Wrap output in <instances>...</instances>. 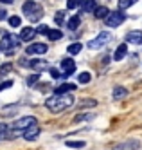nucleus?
Returning a JSON list of instances; mask_svg holds the SVG:
<instances>
[{"mask_svg": "<svg viewBox=\"0 0 142 150\" xmlns=\"http://www.w3.org/2000/svg\"><path fill=\"white\" fill-rule=\"evenodd\" d=\"M76 89V85L74 83H61L59 87H56V94H67V92H70V91H74Z\"/></svg>", "mask_w": 142, "mask_h": 150, "instance_id": "obj_15", "label": "nucleus"}, {"mask_svg": "<svg viewBox=\"0 0 142 150\" xmlns=\"http://www.w3.org/2000/svg\"><path fill=\"white\" fill-rule=\"evenodd\" d=\"M81 6V0H67V7L69 9H76Z\"/></svg>", "mask_w": 142, "mask_h": 150, "instance_id": "obj_26", "label": "nucleus"}, {"mask_svg": "<svg viewBox=\"0 0 142 150\" xmlns=\"http://www.w3.org/2000/svg\"><path fill=\"white\" fill-rule=\"evenodd\" d=\"M18 42H20V36H13V35H6L2 40H0V49L2 51H11L13 47L18 45Z\"/></svg>", "mask_w": 142, "mask_h": 150, "instance_id": "obj_6", "label": "nucleus"}, {"mask_svg": "<svg viewBox=\"0 0 142 150\" xmlns=\"http://www.w3.org/2000/svg\"><path fill=\"white\" fill-rule=\"evenodd\" d=\"M6 137H9L6 132H0V141H2V139H6Z\"/></svg>", "mask_w": 142, "mask_h": 150, "instance_id": "obj_35", "label": "nucleus"}, {"mask_svg": "<svg viewBox=\"0 0 142 150\" xmlns=\"http://www.w3.org/2000/svg\"><path fill=\"white\" fill-rule=\"evenodd\" d=\"M7 18V13L4 11V9H0V20H6Z\"/></svg>", "mask_w": 142, "mask_h": 150, "instance_id": "obj_34", "label": "nucleus"}, {"mask_svg": "<svg viewBox=\"0 0 142 150\" xmlns=\"http://www.w3.org/2000/svg\"><path fill=\"white\" fill-rule=\"evenodd\" d=\"M126 54H128V45H126V44H121V45L115 49V52H113V60L119 62V60H122Z\"/></svg>", "mask_w": 142, "mask_h": 150, "instance_id": "obj_13", "label": "nucleus"}, {"mask_svg": "<svg viewBox=\"0 0 142 150\" xmlns=\"http://www.w3.org/2000/svg\"><path fill=\"white\" fill-rule=\"evenodd\" d=\"M0 2H6V4H13L15 0H0Z\"/></svg>", "mask_w": 142, "mask_h": 150, "instance_id": "obj_36", "label": "nucleus"}, {"mask_svg": "<svg viewBox=\"0 0 142 150\" xmlns=\"http://www.w3.org/2000/svg\"><path fill=\"white\" fill-rule=\"evenodd\" d=\"M61 69H63V74L65 76H69V74H72L76 71V62L72 58H65L61 62Z\"/></svg>", "mask_w": 142, "mask_h": 150, "instance_id": "obj_9", "label": "nucleus"}, {"mask_svg": "<svg viewBox=\"0 0 142 150\" xmlns=\"http://www.w3.org/2000/svg\"><path fill=\"white\" fill-rule=\"evenodd\" d=\"M11 85H13V81H11V80H7V81H2V83H0V91H4V89H9Z\"/></svg>", "mask_w": 142, "mask_h": 150, "instance_id": "obj_31", "label": "nucleus"}, {"mask_svg": "<svg viewBox=\"0 0 142 150\" xmlns=\"http://www.w3.org/2000/svg\"><path fill=\"white\" fill-rule=\"evenodd\" d=\"M72 105H74V98L70 94H54V96H50V98L45 100V107L54 114L69 109V107H72Z\"/></svg>", "mask_w": 142, "mask_h": 150, "instance_id": "obj_1", "label": "nucleus"}, {"mask_svg": "<svg viewBox=\"0 0 142 150\" xmlns=\"http://www.w3.org/2000/svg\"><path fill=\"white\" fill-rule=\"evenodd\" d=\"M34 36H36V29L34 27H24L22 33H20V40L22 42H31Z\"/></svg>", "mask_w": 142, "mask_h": 150, "instance_id": "obj_10", "label": "nucleus"}, {"mask_svg": "<svg viewBox=\"0 0 142 150\" xmlns=\"http://www.w3.org/2000/svg\"><path fill=\"white\" fill-rule=\"evenodd\" d=\"M137 148H139V141H124L115 146V150H137Z\"/></svg>", "mask_w": 142, "mask_h": 150, "instance_id": "obj_14", "label": "nucleus"}, {"mask_svg": "<svg viewBox=\"0 0 142 150\" xmlns=\"http://www.w3.org/2000/svg\"><path fill=\"white\" fill-rule=\"evenodd\" d=\"M49 31H50V29H49L47 25H41V27L38 29V33H41V35H49Z\"/></svg>", "mask_w": 142, "mask_h": 150, "instance_id": "obj_33", "label": "nucleus"}, {"mask_svg": "<svg viewBox=\"0 0 142 150\" xmlns=\"http://www.w3.org/2000/svg\"><path fill=\"white\" fill-rule=\"evenodd\" d=\"M90 80H92L90 72H81V74H79V78H78V81H79V83H88Z\"/></svg>", "mask_w": 142, "mask_h": 150, "instance_id": "obj_23", "label": "nucleus"}, {"mask_svg": "<svg viewBox=\"0 0 142 150\" xmlns=\"http://www.w3.org/2000/svg\"><path fill=\"white\" fill-rule=\"evenodd\" d=\"M50 76H52V78H59V76H65V74L59 72L58 69H50Z\"/></svg>", "mask_w": 142, "mask_h": 150, "instance_id": "obj_30", "label": "nucleus"}, {"mask_svg": "<svg viewBox=\"0 0 142 150\" xmlns=\"http://www.w3.org/2000/svg\"><path fill=\"white\" fill-rule=\"evenodd\" d=\"M27 65L31 69H36V71H41V69H45L47 67V62H43V60H31Z\"/></svg>", "mask_w": 142, "mask_h": 150, "instance_id": "obj_17", "label": "nucleus"}, {"mask_svg": "<svg viewBox=\"0 0 142 150\" xmlns=\"http://www.w3.org/2000/svg\"><path fill=\"white\" fill-rule=\"evenodd\" d=\"M81 11H85V13H90V11H95V7H97V4H95V0H81Z\"/></svg>", "mask_w": 142, "mask_h": 150, "instance_id": "obj_12", "label": "nucleus"}, {"mask_svg": "<svg viewBox=\"0 0 142 150\" xmlns=\"http://www.w3.org/2000/svg\"><path fill=\"white\" fill-rule=\"evenodd\" d=\"M38 136H40V127L38 125H32V127H29V128L24 130V137L27 139V141H34Z\"/></svg>", "mask_w": 142, "mask_h": 150, "instance_id": "obj_8", "label": "nucleus"}, {"mask_svg": "<svg viewBox=\"0 0 142 150\" xmlns=\"http://www.w3.org/2000/svg\"><path fill=\"white\" fill-rule=\"evenodd\" d=\"M11 69H13V65H11V63H6V65L0 67V74H7Z\"/></svg>", "mask_w": 142, "mask_h": 150, "instance_id": "obj_28", "label": "nucleus"}, {"mask_svg": "<svg viewBox=\"0 0 142 150\" xmlns=\"http://www.w3.org/2000/svg\"><path fill=\"white\" fill-rule=\"evenodd\" d=\"M38 80H40L38 74H32V76H29V78H27V85H34Z\"/></svg>", "mask_w": 142, "mask_h": 150, "instance_id": "obj_27", "label": "nucleus"}, {"mask_svg": "<svg viewBox=\"0 0 142 150\" xmlns=\"http://www.w3.org/2000/svg\"><path fill=\"white\" fill-rule=\"evenodd\" d=\"M108 15H110V9L104 7V6L95 7V11H94V16H95V18H106Z\"/></svg>", "mask_w": 142, "mask_h": 150, "instance_id": "obj_16", "label": "nucleus"}, {"mask_svg": "<svg viewBox=\"0 0 142 150\" xmlns=\"http://www.w3.org/2000/svg\"><path fill=\"white\" fill-rule=\"evenodd\" d=\"M92 116H94V114H81V116L76 117V121H81V120H90Z\"/></svg>", "mask_w": 142, "mask_h": 150, "instance_id": "obj_32", "label": "nucleus"}, {"mask_svg": "<svg viewBox=\"0 0 142 150\" xmlns=\"http://www.w3.org/2000/svg\"><path fill=\"white\" fill-rule=\"evenodd\" d=\"M9 25L11 27H20L22 25V18L20 16H11L9 18Z\"/></svg>", "mask_w": 142, "mask_h": 150, "instance_id": "obj_22", "label": "nucleus"}, {"mask_svg": "<svg viewBox=\"0 0 142 150\" xmlns=\"http://www.w3.org/2000/svg\"><path fill=\"white\" fill-rule=\"evenodd\" d=\"M126 94H128V91H126L124 87H115V89H113V98H115V100H122Z\"/></svg>", "mask_w": 142, "mask_h": 150, "instance_id": "obj_18", "label": "nucleus"}, {"mask_svg": "<svg viewBox=\"0 0 142 150\" xmlns=\"http://www.w3.org/2000/svg\"><path fill=\"white\" fill-rule=\"evenodd\" d=\"M126 42H129V44H142V31H129L126 35Z\"/></svg>", "mask_w": 142, "mask_h": 150, "instance_id": "obj_11", "label": "nucleus"}, {"mask_svg": "<svg viewBox=\"0 0 142 150\" xmlns=\"http://www.w3.org/2000/svg\"><path fill=\"white\" fill-rule=\"evenodd\" d=\"M79 24H81V18H79V16H72V18L69 20V29H72V31L78 29Z\"/></svg>", "mask_w": 142, "mask_h": 150, "instance_id": "obj_20", "label": "nucleus"}, {"mask_svg": "<svg viewBox=\"0 0 142 150\" xmlns=\"http://www.w3.org/2000/svg\"><path fill=\"white\" fill-rule=\"evenodd\" d=\"M81 49H83V45H81V44H70L67 51H69V54H78Z\"/></svg>", "mask_w": 142, "mask_h": 150, "instance_id": "obj_21", "label": "nucleus"}, {"mask_svg": "<svg viewBox=\"0 0 142 150\" xmlns=\"http://www.w3.org/2000/svg\"><path fill=\"white\" fill-rule=\"evenodd\" d=\"M112 38H113V36L108 33V31H103V33H99L94 40L88 42V49H101V47H104L106 44H110Z\"/></svg>", "mask_w": 142, "mask_h": 150, "instance_id": "obj_3", "label": "nucleus"}, {"mask_svg": "<svg viewBox=\"0 0 142 150\" xmlns=\"http://www.w3.org/2000/svg\"><path fill=\"white\" fill-rule=\"evenodd\" d=\"M65 145H67V146H70V148H83L86 143H85V141H67Z\"/></svg>", "mask_w": 142, "mask_h": 150, "instance_id": "obj_24", "label": "nucleus"}, {"mask_svg": "<svg viewBox=\"0 0 142 150\" xmlns=\"http://www.w3.org/2000/svg\"><path fill=\"white\" fill-rule=\"evenodd\" d=\"M137 2V0H119V7L121 9H126V7H129V6H133Z\"/></svg>", "mask_w": 142, "mask_h": 150, "instance_id": "obj_25", "label": "nucleus"}, {"mask_svg": "<svg viewBox=\"0 0 142 150\" xmlns=\"http://www.w3.org/2000/svg\"><path fill=\"white\" fill-rule=\"evenodd\" d=\"M22 11H24V15L29 18V22H38V20L43 16V7L38 2H34V0H27V2H24Z\"/></svg>", "mask_w": 142, "mask_h": 150, "instance_id": "obj_2", "label": "nucleus"}, {"mask_svg": "<svg viewBox=\"0 0 142 150\" xmlns=\"http://www.w3.org/2000/svg\"><path fill=\"white\" fill-rule=\"evenodd\" d=\"M47 51H49V47H47L45 44H31L25 52L31 56V54H45Z\"/></svg>", "mask_w": 142, "mask_h": 150, "instance_id": "obj_7", "label": "nucleus"}, {"mask_svg": "<svg viewBox=\"0 0 142 150\" xmlns=\"http://www.w3.org/2000/svg\"><path fill=\"white\" fill-rule=\"evenodd\" d=\"M32 125H36V117L34 116H24V117H20V120H16L13 123V128L18 132V130H25V128H29Z\"/></svg>", "mask_w": 142, "mask_h": 150, "instance_id": "obj_5", "label": "nucleus"}, {"mask_svg": "<svg viewBox=\"0 0 142 150\" xmlns=\"http://www.w3.org/2000/svg\"><path fill=\"white\" fill-rule=\"evenodd\" d=\"M126 20V15L122 11H110V15L106 16V25L110 27H119Z\"/></svg>", "mask_w": 142, "mask_h": 150, "instance_id": "obj_4", "label": "nucleus"}, {"mask_svg": "<svg viewBox=\"0 0 142 150\" xmlns=\"http://www.w3.org/2000/svg\"><path fill=\"white\" fill-rule=\"evenodd\" d=\"M47 36H49V40H52V42H56V40H59V38L63 36V33H61L59 29H50Z\"/></svg>", "mask_w": 142, "mask_h": 150, "instance_id": "obj_19", "label": "nucleus"}, {"mask_svg": "<svg viewBox=\"0 0 142 150\" xmlns=\"http://www.w3.org/2000/svg\"><path fill=\"white\" fill-rule=\"evenodd\" d=\"M63 18H65V13H63V11L56 13V16H54V20H56V24H61V22H63Z\"/></svg>", "mask_w": 142, "mask_h": 150, "instance_id": "obj_29", "label": "nucleus"}]
</instances>
